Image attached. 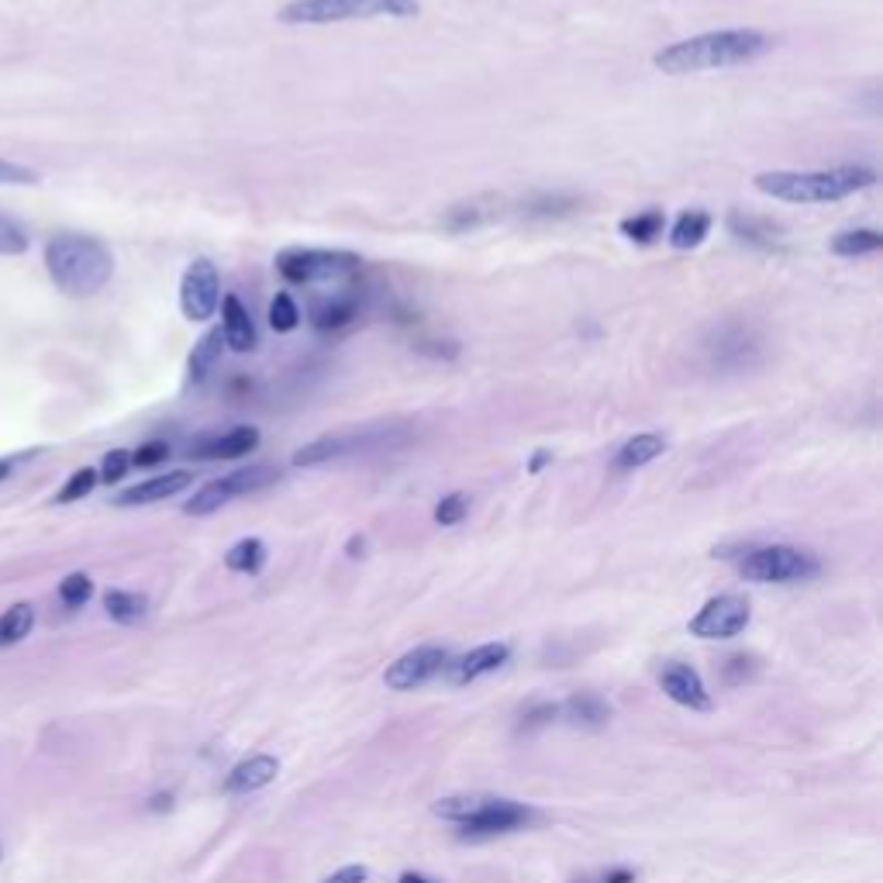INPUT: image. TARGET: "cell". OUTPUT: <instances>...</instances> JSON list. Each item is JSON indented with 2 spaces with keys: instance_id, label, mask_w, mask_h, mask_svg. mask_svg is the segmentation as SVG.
Listing matches in <instances>:
<instances>
[{
  "instance_id": "cell-31",
  "label": "cell",
  "mask_w": 883,
  "mask_h": 883,
  "mask_svg": "<svg viewBox=\"0 0 883 883\" xmlns=\"http://www.w3.org/2000/svg\"><path fill=\"white\" fill-rule=\"evenodd\" d=\"M262 563H267V545H262L259 539H242L228 549V556H225V566L232 573H259Z\"/></svg>"
},
{
  "instance_id": "cell-14",
  "label": "cell",
  "mask_w": 883,
  "mask_h": 883,
  "mask_svg": "<svg viewBox=\"0 0 883 883\" xmlns=\"http://www.w3.org/2000/svg\"><path fill=\"white\" fill-rule=\"evenodd\" d=\"M659 687L670 700H676L680 708H691V711H711L715 708V700H711L708 687H704L700 673L694 667H687V662H667L659 673Z\"/></svg>"
},
{
  "instance_id": "cell-24",
  "label": "cell",
  "mask_w": 883,
  "mask_h": 883,
  "mask_svg": "<svg viewBox=\"0 0 883 883\" xmlns=\"http://www.w3.org/2000/svg\"><path fill=\"white\" fill-rule=\"evenodd\" d=\"M356 318V301L349 294H335V297H321L315 307H311V325L318 331H328V328H342Z\"/></svg>"
},
{
  "instance_id": "cell-38",
  "label": "cell",
  "mask_w": 883,
  "mask_h": 883,
  "mask_svg": "<svg viewBox=\"0 0 883 883\" xmlns=\"http://www.w3.org/2000/svg\"><path fill=\"white\" fill-rule=\"evenodd\" d=\"M35 184H38V173L32 166L0 160V187H35Z\"/></svg>"
},
{
  "instance_id": "cell-36",
  "label": "cell",
  "mask_w": 883,
  "mask_h": 883,
  "mask_svg": "<svg viewBox=\"0 0 883 883\" xmlns=\"http://www.w3.org/2000/svg\"><path fill=\"white\" fill-rule=\"evenodd\" d=\"M97 480H101V476H97V470L83 467V470H76V473H73L70 480H66V487L59 491V497H56V501H59V504L80 501V497H86V494H91V491L97 487Z\"/></svg>"
},
{
  "instance_id": "cell-19",
  "label": "cell",
  "mask_w": 883,
  "mask_h": 883,
  "mask_svg": "<svg viewBox=\"0 0 883 883\" xmlns=\"http://www.w3.org/2000/svg\"><path fill=\"white\" fill-rule=\"evenodd\" d=\"M667 435L662 432H643V435H635L628 438L622 449L614 452V470L617 473H628V470H643L649 467L652 459H659L662 452H667Z\"/></svg>"
},
{
  "instance_id": "cell-22",
  "label": "cell",
  "mask_w": 883,
  "mask_h": 883,
  "mask_svg": "<svg viewBox=\"0 0 883 883\" xmlns=\"http://www.w3.org/2000/svg\"><path fill=\"white\" fill-rule=\"evenodd\" d=\"M728 228H732L735 238L749 242V246H763V249H777V225L766 217H756V214H742V211H732L728 214Z\"/></svg>"
},
{
  "instance_id": "cell-26",
  "label": "cell",
  "mask_w": 883,
  "mask_h": 883,
  "mask_svg": "<svg viewBox=\"0 0 883 883\" xmlns=\"http://www.w3.org/2000/svg\"><path fill=\"white\" fill-rule=\"evenodd\" d=\"M104 611L121 625H136L149 614V601L142 598V593H131V590H107L104 593Z\"/></svg>"
},
{
  "instance_id": "cell-12",
  "label": "cell",
  "mask_w": 883,
  "mask_h": 883,
  "mask_svg": "<svg viewBox=\"0 0 883 883\" xmlns=\"http://www.w3.org/2000/svg\"><path fill=\"white\" fill-rule=\"evenodd\" d=\"M749 601L739 593H721L711 598L694 617H691V635L697 638H735L749 625Z\"/></svg>"
},
{
  "instance_id": "cell-3",
  "label": "cell",
  "mask_w": 883,
  "mask_h": 883,
  "mask_svg": "<svg viewBox=\"0 0 883 883\" xmlns=\"http://www.w3.org/2000/svg\"><path fill=\"white\" fill-rule=\"evenodd\" d=\"M46 270L66 297H94L115 273V256L94 235L62 232L49 238Z\"/></svg>"
},
{
  "instance_id": "cell-4",
  "label": "cell",
  "mask_w": 883,
  "mask_h": 883,
  "mask_svg": "<svg viewBox=\"0 0 883 883\" xmlns=\"http://www.w3.org/2000/svg\"><path fill=\"white\" fill-rule=\"evenodd\" d=\"M432 811L438 819L462 825L467 835H504L525 828L535 819L532 808L507 798H491V793H452V798H438Z\"/></svg>"
},
{
  "instance_id": "cell-37",
  "label": "cell",
  "mask_w": 883,
  "mask_h": 883,
  "mask_svg": "<svg viewBox=\"0 0 883 883\" xmlns=\"http://www.w3.org/2000/svg\"><path fill=\"white\" fill-rule=\"evenodd\" d=\"M470 511V497L467 494H449L435 504V521L438 525H459Z\"/></svg>"
},
{
  "instance_id": "cell-30",
  "label": "cell",
  "mask_w": 883,
  "mask_h": 883,
  "mask_svg": "<svg viewBox=\"0 0 883 883\" xmlns=\"http://www.w3.org/2000/svg\"><path fill=\"white\" fill-rule=\"evenodd\" d=\"M32 625H35V611H32V604H14V608H8L4 614H0V649L21 643V638H25V635L32 632Z\"/></svg>"
},
{
  "instance_id": "cell-35",
  "label": "cell",
  "mask_w": 883,
  "mask_h": 883,
  "mask_svg": "<svg viewBox=\"0 0 883 883\" xmlns=\"http://www.w3.org/2000/svg\"><path fill=\"white\" fill-rule=\"evenodd\" d=\"M301 325V307L291 294H276L270 304V328L273 331H294Z\"/></svg>"
},
{
  "instance_id": "cell-28",
  "label": "cell",
  "mask_w": 883,
  "mask_h": 883,
  "mask_svg": "<svg viewBox=\"0 0 883 883\" xmlns=\"http://www.w3.org/2000/svg\"><path fill=\"white\" fill-rule=\"evenodd\" d=\"M622 235L638 242V246H649V242H656L662 235V228H667V214H662L659 208H649V211H638L632 217H625L622 225Z\"/></svg>"
},
{
  "instance_id": "cell-5",
  "label": "cell",
  "mask_w": 883,
  "mask_h": 883,
  "mask_svg": "<svg viewBox=\"0 0 883 883\" xmlns=\"http://www.w3.org/2000/svg\"><path fill=\"white\" fill-rule=\"evenodd\" d=\"M422 14L417 0H291L283 4L280 25H342V21H377L397 17L408 21Z\"/></svg>"
},
{
  "instance_id": "cell-33",
  "label": "cell",
  "mask_w": 883,
  "mask_h": 883,
  "mask_svg": "<svg viewBox=\"0 0 883 883\" xmlns=\"http://www.w3.org/2000/svg\"><path fill=\"white\" fill-rule=\"evenodd\" d=\"M25 252H28L25 225H17L8 214H0V256H25Z\"/></svg>"
},
{
  "instance_id": "cell-15",
  "label": "cell",
  "mask_w": 883,
  "mask_h": 883,
  "mask_svg": "<svg viewBox=\"0 0 883 883\" xmlns=\"http://www.w3.org/2000/svg\"><path fill=\"white\" fill-rule=\"evenodd\" d=\"M708 352L718 369H749L760 360V339L742 325H725L715 342H708Z\"/></svg>"
},
{
  "instance_id": "cell-2",
  "label": "cell",
  "mask_w": 883,
  "mask_h": 883,
  "mask_svg": "<svg viewBox=\"0 0 883 883\" xmlns=\"http://www.w3.org/2000/svg\"><path fill=\"white\" fill-rule=\"evenodd\" d=\"M876 184L870 166H835V169H766L756 173L753 187L784 204H832Z\"/></svg>"
},
{
  "instance_id": "cell-45",
  "label": "cell",
  "mask_w": 883,
  "mask_h": 883,
  "mask_svg": "<svg viewBox=\"0 0 883 883\" xmlns=\"http://www.w3.org/2000/svg\"><path fill=\"white\" fill-rule=\"evenodd\" d=\"M549 459H552L549 452H535V459H532V467H528V470H532V473H535V470H542V467H545V462H549Z\"/></svg>"
},
{
  "instance_id": "cell-7",
  "label": "cell",
  "mask_w": 883,
  "mask_h": 883,
  "mask_svg": "<svg viewBox=\"0 0 883 883\" xmlns=\"http://www.w3.org/2000/svg\"><path fill=\"white\" fill-rule=\"evenodd\" d=\"M739 573L742 580L753 584H798L819 573V560L793 545H756L745 549V556L739 560Z\"/></svg>"
},
{
  "instance_id": "cell-25",
  "label": "cell",
  "mask_w": 883,
  "mask_h": 883,
  "mask_svg": "<svg viewBox=\"0 0 883 883\" xmlns=\"http://www.w3.org/2000/svg\"><path fill=\"white\" fill-rule=\"evenodd\" d=\"M560 711L573 725H584V728H601L611 718V708H608V704L598 694H577V697H569Z\"/></svg>"
},
{
  "instance_id": "cell-8",
  "label": "cell",
  "mask_w": 883,
  "mask_h": 883,
  "mask_svg": "<svg viewBox=\"0 0 883 883\" xmlns=\"http://www.w3.org/2000/svg\"><path fill=\"white\" fill-rule=\"evenodd\" d=\"M408 442V432L397 428H349V432H335L325 435L301 446L294 452V467H321V462L342 459V456H363V452H377V449H390Z\"/></svg>"
},
{
  "instance_id": "cell-34",
  "label": "cell",
  "mask_w": 883,
  "mask_h": 883,
  "mask_svg": "<svg viewBox=\"0 0 883 883\" xmlns=\"http://www.w3.org/2000/svg\"><path fill=\"white\" fill-rule=\"evenodd\" d=\"M59 598H62L66 608H83L86 601L94 598V584H91V577H86V573H70V577H66V580L59 584Z\"/></svg>"
},
{
  "instance_id": "cell-1",
  "label": "cell",
  "mask_w": 883,
  "mask_h": 883,
  "mask_svg": "<svg viewBox=\"0 0 883 883\" xmlns=\"http://www.w3.org/2000/svg\"><path fill=\"white\" fill-rule=\"evenodd\" d=\"M773 46H777V38L760 28H721V32H704L694 38L673 42V46L659 49L652 62L659 73L687 76V73H708V70H728V66L756 62L766 52H773Z\"/></svg>"
},
{
  "instance_id": "cell-23",
  "label": "cell",
  "mask_w": 883,
  "mask_h": 883,
  "mask_svg": "<svg viewBox=\"0 0 883 883\" xmlns=\"http://www.w3.org/2000/svg\"><path fill=\"white\" fill-rule=\"evenodd\" d=\"M711 232V214L708 211H683L673 228H670V246L673 249H697Z\"/></svg>"
},
{
  "instance_id": "cell-42",
  "label": "cell",
  "mask_w": 883,
  "mask_h": 883,
  "mask_svg": "<svg viewBox=\"0 0 883 883\" xmlns=\"http://www.w3.org/2000/svg\"><path fill=\"white\" fill-rule=\"evenodd\" d=\"M560 715V708H552V704H545V708H539V711H532L525 718V725L521 728H535V725H545V721H552Z\"/></svg>"
},
{
  "instance_id": "cell-44",
  "label": "cell",
  "mask_w": 883,
  "mask_h": 883,
  "mask_svg": "<svg viewBox=\"0 0 883 883\" xmlns=\"http://www.w3.org/2000/svg\"><path fill=\"white\" fill-rule=\"evenodd\" d=\"M397 883H435V880H428L422 873H401V880H397Z\"/></svg>"
},
{
  "instance_id": "cell-32",
  "label": "cell",
  "mask_w": 883,
  "mask_h": 883,
  "mask_svg": "<svg viewBox=\"0 0 883 883\" xmlns=\"http://www.w3.org/2000/svg\"><path fill=\"white\" fill-rule=\"evenodd\" d=\"M497 208H483V201H470V204H456L449 214H446V228L452 232H467L473 225H480V221H487L494 217Z\"/></svg>"
},
{
  "instance_id": "cell-27",
  "label": "cell",
  "mask_w": 883,
  "mask_h": 883,
  "mask_svg": "<svg viewBox=\"0 0 883 883\" xmlns=\"http://www.w3.org/2000/svg\"><path fill=\"white\" fill-rule=\"evenodd\" d=\"M883 249V235L876 228H852V232H843L832 238V252L835 256H846V259H856V256H873Z\"/></svg>"
},
{
  "instance_id": "cell-6",
  "label": "cell",
  "mask_w": 883,
  "mask_h": 883,
  "mask_svg": "<svg viewBox=\"0 0 883 883\" xmlns=\"http://www.w3.org/2000/svg\"><path fill=\"white\" fill-rule=\"evenodd\" d=\"M363 270V259L345 249H286L276 256V273L294 286L339 283Z\"/></svg>"
},
{
  "instance_id": "cell-43",
  "label": "cell",
  "mask_w": 883,
  "mask_h": 883,
  "mask_svg": "<svg viewBox=\"0 0 883 883\" xmlns=\"http://www.w3.org/2000/svg\"><path fill=\"white\" fill-rule=\"evenodd\" d=\"M363 535H352V542H349V556H363Z\"/></svg>"
},
{
  "instance_id": "cell-46",
  "label": "cell",
  "mask_w": 883,
  "mask_h": 883,
  "mask_svg": "<svg viewBox=\"0 0 883 883\" xmlns=\"http://www.w3.org/2000/svg\"><path fill=\"white\" fill-rule=\"evenodd\" d=\"M14 470V459H0V480H8Z\"/></svg>"
},
{
  "instance_id": "cell-41",
  "label": "cell",
  "mask_w": 883,
  "mask_h": 883,
  "mask_svg": "<svg viewBox=\"0 0 883 883\" xmlns=\"http://www.w3.org/2000/svg\"><path fill=\"white\" fill-rule=\"evenodd\" d=\"M366 876H369L366 867H356V863H352V867H342V870H335L331 876H325L321 883H366Z\"/></svg>"
},
{
  "instance_id": "cell-11",
  "label": "cell",
  "mask_w": 883,
  "mask_h": 883,
  "mask_svg": "<svg viewBox=\"0 0 883 883\" xmlns=\"http://www.w3.org/2000/svg\"><path fill=\"white\" fill-rule=\"evenodd\" d=\"M449 652L442 646H417L411 652H404L401 659H393L387 673H384V683L390 691H417L425 687L428 680H435L442 670H449Z\"/></svg>"
},
{
  "instance_id": "cell-9",
  "label": "cell",
  "mask_w": 883,
  "mask_h": 883,
  "mask_svg": "<svg viewBox=\"0 0 883 883\" xmlns=\"http://www.w3.org/2000/svg\"><path fill=\"white\" fill-rule=\"evenodd\" d=\"M280 480V470L276 467H267V462H259V467H246V470H235L228 476H217V480H208L204 487H197L193 497L184 504V511L201 518V515H214L221 511L225 504H232L235 497H246V494H256V491H267L270 483Z\"/></svg>"
},
{
  "instance_id": "cell-17",
  "label": "cell",
  "mask_w": 883,
  "mask_h": 883,
  "mask_svg": "<svg viewBox=\"0 0 883 883\" xmlns=\"http://www.w3.org/2000/svg\"><path fill=\"white\" fill-rule=\"evenodd\" d=\"M221 335H225V345L232 352H252L256 349V325L249 307L242 304L235 294L221 297Z\"/></svg>"
},
{
  "instance_id": "cell-29",
  "label": "cell",
  "mask_w": 883,
  "mask_h": 883,
  "mask_svg": "<svg viewBox=\"0 0 883 883\" xmlns=\"http://www.w3.org/2000/svg\"><path fill=\"white\" fill-rule=\"evenodd\" d=\"M577 211H580V201L577 197H566V193H542V197H532V201L521 204L525 217H566V214H577Z\"/></svg>"
},
{
  "instance_id": "cell-13",
  "label": "cell",
  "mask_w": 883,
  "mask_h": 883,
  "mask_svg": "<svg viewBox=\"0 0 883 883\" xmlns=\"http://www.w3.org/2000/svg\"><path fill=\"white\" fill-rule=\"evenodd\" d=\"M259 428L252 425H235L228 432H208L197 435L190 442V456L193 459H238V456H252L259 449Z\"/></svg>"
},
{
  "instance_id": "cell-20",
  "label": "cell",
  "mask_w": 883,
  "mask_h": 883,
  "mask_svg": "<svg viewBox=\"0 0 883 883\" xmlns=\"http://www.w3.org/2000/svg\"><path fill=\"white\" fill-rule=\"evenodd\" d=\"M511 659V646L504 643H487V646H476L473 652L462 656L456 667H452V680L456 683H470L476 676H487L494 670H501L504 662Z\"/></svg>"
},
{
  "instance_id": "cell-16",
  "label": "cell",
  "mask_w": 883,
  "mask_h": 883,
  "mask_svg": "<svg viewBox=\"0 0 883 883\" xmlns=\"http://www.w3.org/2000/svg\"><path fill=\"white\" fill-rule=\"evenodd\" d=\"M193 483V473L187 470H173V473H163V476H152V480H142L136 487H128L115 497L118 507H142V504H156V501H166V497H176L184 494Z\"/></svg>"
},
{
  "instance_id": "cell-40",
  "label": "cell",
  "mask_w": 883,
  "mask_h": 883,
  "mask_svg": "<svg viewBox=\"0 0 883 883\" xmlns=\"http://www.w3.org/2000/svg\"><path fill=\"white\" fill-rule=\"evenodd\" d=\"M169 456V446L166 442H149L139 452H131V467H160V462Z\"/></svg>"
},
{
  "instance_id": "cell-39",
  "label": "cell",
  "mask_w": 883,
  "mask_h": 883,
  "mask_svg": "<svg viewBox=\"0 0 883 883\" xmlns=\"http://www.w3.org/2000/svg\"><path fill=\"white\" fill-rule=\"evenodd\" d=\"M131 470V452H125V449H110L107 456H104V462H101V480L104 483H118V480H125V473Z\"/></svg>"
},
{
  "instance_id": "cell-21",
  "label": "cell",
  "mask_w": 883,
  "mask_h": 883,
  "mask_svg": "<svg viewBox=\"0 0 883 883\" xmlns=\"http://www.w3.org/2000/svg\"><path fill=\"white\" fill-rule=\"evenodd\" d=\"M221 356H225V335H221V328H211L204 331L201 339H197L190 360H187V377L190 384H204L211 380V373L221 366Z\"/></svg>"
},
{
  "instance_id": "cell-10",
  "label": "cell",
  "mask_w": 883,
  "mask_h": 883,
  "mask_svg": "<svg viewBox=\"0 0 883 883\" xmlns=\"http://www.w3.org/2000/svg\"><path fill=\"white\" fill-rule=\"evenodd\" d=\"M180 307L184 318L190 321H208L221 307V273L211 259H193L184 283H180Z\"/></svg>"
},
{
  "instance_id": "cell-18",
  "label": "cell",
  "mask_w": 883,
  "mask_h": 883,
  "mask_svg": "<svg viewBox=\"0 0 883 883\" xmlns=\"http://www.w3.org/2000/svg\"><path fill=\"white\" fill-rule=\"evenodd\" d=\"M276 773H280V760L276 756H267V753L249 756V760H242V763L232 766V773L225 777V790L228 793L262 790V787H270L276 780Z\"/></svg>"
}]
</instances>
